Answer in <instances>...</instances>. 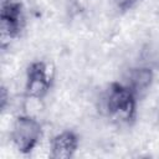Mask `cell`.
Wrapping results in <instances>:
<instances>
[{"instance_id": "6da1fadb", "label": "cell", "mask_w": 159, "mask_h": 159, "mask_svg": "<svg viewBox=\"0 0 159 159\" xmlns=\"http://www.w3.org/2000/svg\"><path fill=\"white\" fill-rule=\"evenodd\" d=\"M107 113L120 123H129L137 113V96L124 83H112L103 97Z\"/></svg>"}, {"instance_id": "7a4b0ae2", "label": "cell", "mask_w": 159, "mask_h": 159, "mask_svg": "<svg viewBox=\"0 0 159 159\" xmlns=\"http://www.w3.org/2000/svg\"><path fill=\"white\" fill-rule=\"evenodd\" d=\"M41 134L42 129L40 122L31 114H24L19 116L12 124L11 140L20 153L27 154L36 148Z\"/></svg>"}, {"instance_id": "3957f363", "label": "cell", "mask_w": 159, "mask_h": 159, "mask_svg": "<svg viewBox=\"0 0 159 159\" xmlns=\"http://www.w3.org/2000/svg\"><path fill=\"white\" fill-rule=\"evenodd\" d=\"M53 81V71L43 61L32 62L26 72L25 93L29 99H42L50 91Z\"/></svg>"}, {"instance_id": "277c9868", "label": "cell", "mask_w": 159, "mask_h": 159, "mask_svg": "<svg viewBox=\"0 0 159 159\" xmlns=\"http://www.w3.org/2000/svg\"><path fill=\"white\" fill-rule=\"evenodd\" d=\"M22 5L17 0H1L0 10V30L1 46L5 47L11 40L17 37L24 27Z\"/></svg>"}, {"instance_id": "5b68a950", "label": "cell", "mask_w": 159, "mask_h": 159, "mask_svg": "<svg viewBox=\"0 0 159 159\" xmlns=\"http://www.w3.org/2000/svg\"><path fill=\"white\" fill-rule=\"evenodd\" d=\"M78 148V137L72 130H63L56 134L51 140V158L68 159L73 157Z\"/></svg>"}, {"instance_id": "8992f818", "label": "cell", "mask_w": 159, "mask_h": 159, "mask_svg": "<svg viewBox=\"0 0 159 159\" xmlns=\"http://www.w3.org/2000/svg\"><path fill=\"white\" fill-rule=\"evenodd\" d=\"M153 82V70L149 66H138L128 71L125 77V86H128L135 96L143 94L148 91Z\"/></svg>"}, {"instance_id": "52a82bcc", "label": "cell", "mask_w": 159, "mask_h": 159, "mask_svg": "<svg viewBox=\"0 0 159 159\" xmlns=\"http://www.w3.org/2000/svg\"><path fill=\"white\" fill-rule=\"evenodd\" d=\"M144 57L147 60V66L159 68V42H152L144 50Z\"/></svg>"}, {"instance_id": "ba28073f", "label": "cell", "mask_w": 159, "mask_h": 159, "mask_svg": "<svg viewBox=\"0 0 159 159\" xmlns=\"http://www.w3.org/2000/svg\"><path fill=\"white\" fill-rule=\"evenodd\" d=\"M113 1L120 11H127V10L132 9L139 0H113Z\"/></svg>"}]
</instances>
